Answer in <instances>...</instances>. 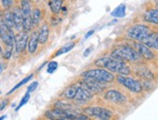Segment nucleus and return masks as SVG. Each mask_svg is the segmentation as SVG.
<instances>
[{"label": "nucleus", "instance_id": "f257e3e1", "mask_svg": "<svg viewBox=\"0 0 158 120\" xmlns=\"http://www.w3.org/2000/svg\"><path fill=\"white\" fill-rule=\"evenodd\" d=\"M94 65L98 68L106 69L111 73H116L118 75L128 76L131 73V69L124 61H120L112 56H104V57L98 58L94 61Z\"/></svg>", "mask_w": 158, "mask_h": 120}, {"label": "nucleus", "instance_id": "f03ea898", "mask_svg": "<svg viewBox=\"0 0 158 120\" xmlns=\"http://www.w3.org/2000/svg\"><path fill=\"white\" fill-rule=\"evenodd\" d=\"M111 56L113 58H115L120 61H128V62H137L141 59L142 56L140 53L136 51L135 48L128 47V46H122L119 48H116L112 52Z\"/></svg>", "mask_w": 158, "mask_h": 120}, {"label": "nucleus", "instance_id": "7ed1b4c3", "mask_svg": "<svg viewBox=\"0 0 158 120\" xmlns=\"http://www.w3.org/2000/svg\"><path fill=\"white\" fill-rule=\"evenodd\" d=\"M81 76L82 77H89L95 81H98L101 82H112L115 80V77L113 73L103 68H96V69H90L86 70L84 73H81Z\"/></svg>", "mask_w": 158, "mask_h": 120}, {"label": "nucleus", "instance_id": "20e7f679", "mask_svg": "<svg viewBox=\"0 0 158 120\" xmlns=\"http://www.w3.org/2000/svg\"><path fill=\"white\" fill-rule=\"evenodd\" d=\"M152 29L146 24H134L131 27H129L127 30V36L132 39L136 40L138 42H142L145 40L148 35L152 33Z\"/></svg>", "mask_w": 158, "mask_h": 120}, {"label": "nucleus", "instance_id": "39448f33", "mask_svg": "<svg viewBox=\"0 0 158 120\" xmlns=\"http://www.w3.org/2000/svg\"><path fill=\"white\" fill-rule=\"evenodd\" d=\"M116 81L122 86H124L128 90L134 93H140L143 91V86L142 83L139 81L134 80L133 77H128L125 75H118L116 77Z\"/></svg>", "mask_w": 158, "mask_h": 120}, {"label": "nucleus", "instance_id": "423d86ee", "mask_svg": "<svg viewBox=\"0 0 158 120\" xmlns=\"http://www.w3.org/2000/svg\"><path fill=\"white\" fill-rule=\"evenodd\" d=\"M20 10L23 13V30L24 31H30L33 28V22H32V8L30 1H26V0H23L20 3Z\"/></svg>", "mask_w": 158, "mask_h": 120}, {"label": "nucleus", "instance_id": "0eeeda50", "mask_svg": "<svg viewBox=\"0 0 158 120\" xmlns=\"http://www.w3.org/2000/svg\"><path fill=\"white\" fill-rule=\"evenodd\" d=\"M84 112L90 117H95L100 120H110L113 116V112L104 108H99V107H90V108H85L84 110Z\"/></svg>", "mask_w": 158, "mask_h": 120}, {"label": "nucleus", "instance_id": "6e6552de", "mask_svg": "<svg viewBox=\"0 0 158 120\" xmlns=\"http://www.w3.org/2000/svg\"><path fill=\"white\" fill-rule=\"evenodd\" d=\"M0 38L2 39L3 43L7 46V48H13L15 45V35L13 30L7 26L2 19H0Z\"/></svg>", "mask_w": 158, "mask_h": 120}, {"label": "nucleus", "instance_id": "1a4fd4ad", "mask_svg": "<svg viewBox=\"0 0 158 120\" xmlns=\"http://www.w3.org/2000/svg\"><path fill=\"white\" fill-rule=\"evenodd\" d=\"M28 39H29L28 33L24 30L19 31L17 35H15V45L14 46H15L16 52L18 53L23 52L25 49L27 43H28Z\"/></svg>", "mask_w": 158, "mask_h": 120}, {"label": "nucleus", "instance_id": "9d476101", "mask_svg": "<svg viewBox=\"0 0 158 120\" xmlns=\"http://www.w3.org/2000/svg\"><path fill=\"white\" fill-rule=\"evenodd\" d=\"M82 85L85 86L92 93H100L106 87L105 82H101L98 81L89 79V77H84L82 79Z\"/></svg>", "mask_w": 158, "mask_h": 120}, {"label": "nucleus", "instance_id": "9b49d317", "mask_svg": "<svg viewBox=\"0 0 158 120\" xmlns=\"http://www.w3.org/2000/svg\"><path fill=\"white\" fill-rule=\"evenodd\" d=\"M93 97V93L91 91H89L85 86L81 85L78 87L76 96H75L74 100L78 103H86L89 100H91Z\"/></svg>", "mask_w": 158, "mask_h": 120}, {"label": "nucleus", "instance_id": "f8f14e48", "mask_svg": "<svg viewBox=\"0 0 158 120\" xmlns=\"http://www.w3.org/2000/svg\"><path fill=\"white\" fill-rule=\"evenodd\" d=\"M105 99L109 102H112L114 104H121L125 102V97L122 93H120L118 90H108L105 93Z\"/></svg>", "mask_w": 158, "mask_h": 120}, {"label": "nucleus", "instance_id": "ddd939ff", "mask_svg": "<svg viewBox=\"0 0 158 120\" xmlns=\"http://www.w3.org/2000/svg\"><path fill=\"white\" fill-rule=\"evenodd\" d=\"M135 48L136 51L140 53V55L142 57H143L145 59L148 60H152L154 58V53L152 52V51L150 49L147 45H145L143 43H141V42H138V43H135Z\"/></svg>", "mask_w": 158, "mask_h": 120}, {"label": "nucleus", "instance_id": "4468645a", "mask_svg": "<svg viewBox=\"0 0 158 120\" xmlns=\"http://www.w3.org/2000/svg\"><path fill=\"white\" fill-rule=\"evenodd\" d=\"M12 15H13V19H14V23H15V28L19 32L23 30V13L20 10L19 7H15L12 11Z\"/></svg>", "mask_w": 158, "mask_h": 120}, {"label": "nucleus", "instance_id": "2eb2a0df", "mask_svg": "<svg viewBox=\"0 0 158 120\" xmlns=\"http://www.w3.org/2000/svg\"><path fill=\"white\" fill-rule=\"evenodd\" d=\"M143 19L148 23H153L158 25V9L152 8L147 10L143 15Z\"/></svg>", "mask_w": 158, "mask_h": 120}, {"label": "nucleus", "instance_id": "dca6fc26", "mask_svg": "<svg viewBox=\"0 0 158 120\" xmlns=\"http://www.w3.org/2000/svg\"><path fill=\"white\" fill-rule=\"evenodd\" d=\"M38 44H39V39H38V32L34 31L32 32L31 36L28 39V43H27V48L30 53L36 52L38 48Z\"/></svg>", "mask_w": 158, "mask_h": 120}, {"label": "nucleus", "instance_id": "f3484780", "mask_svg": "<svg viewBox=\"0 0 158 120\" xmlns=\"http://www.w3.org/2000/svg\"><path fill=\"white\" fill-rule=\"evenodd\" d=\"M142 43H143L145 45H147L149 48H154L158 51V34L152 32L148 36L143 40Z\"/></svg>", "mask_w": 158, "mask_h": 120}, {"label": "nucleus", "instance_id": "a211bd4d", "mask_svg": "<svg viewBox=\"0 0 158 120\" xmlns=\"http://www.w3.org/2000/svg\"><path fill=\"white\" fill-rule=\"evenodd\" d=\"M49 35H50V28L49 25L47 23H44L42 26L40 27V29L38 31V39H39V43L40 44H45L46 42L49 39Z\"/></svg>", "mask_w": 158, "mask_h": 120}, {"label": "nucleus", "instance_id": "6ab92c4d", "mask_svg": "<svg viewBox=\"0 0 158 120\" xmlns=\"http://www.w3.org/2000/svg\"><path fill=\"white\" fill-rule=\"evenodd\" d=\"M2 20L4 22V23L10 28V29L13 30V28H15V23H14L12 11H10V10H5L4 13H3Z\"/></svg>", "mask_w": 158, "mask_h": 120}, {"label": "nucleus", "instance_id": "aec40b11", "mask_svg": "<svg viewBox=\"0 0 158 120\" xmlns=\"http://www.w3.org/2000/svg\"><path fill=\"white\" fill-rule=\"evenodd\" d=\"M62 4H63V0H50L49 2L50 9L54 15H57V14L61 12Z\"/></svg>", "mask_w": 158, "mask_h": 120}, {"label": "nucleus", "instance_id": "412c9836", "mask_svg": "<svg viewBox=\"0 0 158 120\" xmlns=\"http://www.w3.org/2000/svg\"><path fill=\"white\" fill-rule=\"evenodd\" d=\"M78 87H79V85H77V84H72V85H70L69 87H67L63 91L62 96L64 98H66V99H69V100H71V99H74L75 96H76Z\"/></svg>", "mask_w": 158, "mask_h": 120}, {"label": "nucleus", "instance_id": "4be33fe9", "mask_svg": "<svg viewBox=\"0 0 158 120\" xmlns=\"http://www.w3.org/2000/svg\"><path fill=\"white\" fill-rule=\"evenodd\" d=\"M126 13V6L124 4H121L111 13V16L114 18H123Z\"/></svg>", "mask_w": 158, "mask_h": 120}, {"label": "nucleus", "instance_id": "5701e85b", "mask_svg": "<svg viewBox=\"0 0 158 120\" xmlns=\"http://www.w3.org/2000/svg\"><path fill=\"white\" fill-rule=\"evenodd\" d=\"M32 22H33V25H38L39 23L42 19V11H41L39 8H35L34 10H32Z\"/></svg>", "mask_w": 158, "mask_h": 120}, {"label": "nucleus", "instance_id": "b1692460", "mask_svg": "<svg viewBox=\"0 0 158 120\" xmlns=\"http://www.w3.org/2000/svg\"><path fill=\"white\" fill-rule=\"evenodd\" d=\"M32 77H33V75L31 74V75H29V76H27L26 77H24V79L22 81H19L18 84H16V86H14L10 91H9V92L8 93H7V95H10V94H12L13 92H14V91H16L18 88H19V87H22L23 85H24V84L25 83H27V82H28L31 79H32Z\"/></svg>", "mask_w": 158, "mask_h": 120}, {"label": "nucleus", "instance_id": "393cba45", "mask_svg": "<svg viewBox=\"0 0 158 120\" xmlns=\"http://www.w3.org/2000/svg\"><path fill=\"white\" fill-rule=\"evenodd\" d=\"M74 47H75V43H68L67 45L63 46L62 48H60V49L56 53V55H54V56H59L61 54H64V53L69 52Z\"/></svg>", "mask_w": 158, "mask_h": 120}, {"label": "nucleus", "instance_id": "a878e982", "mask_svg": "<svg viewBox=\"0 0 158 120\" xmlns=\"http://www.w3.org/2000/svg\"><path fill=\"white\" fill-rule=\"evenodd\" d=\"M139 75L145 80H153V75L150 73L149 70L142 69L141 71H139Z\"/></svg>", "mask_w": 158, "mask_h": 120}, {"label": "nucleus", "instance_id": "bb28decb", "mask_svg": "<svg viewBox=\"0 0 158 120\" xmlns=\"http://www.w3.org/2000/svg\"><path fill=\"white\" fill-rule=\"evenodd\" d=\"M29 99H30V94L28 93V92H27L23 97V99H22V100H20V102H19V106H18V107L16 108V110L18 111L20 108H22V107H23V106L27 103V102H28L29 101Z\"/></svg>", "mask_w": 158, "mask_h": 120}, {"label": "nucleus", "instance_id": "cd10ccee", "mask_svg": "<svg viewBox=\"0 0 158 120\" xmlns=\"http://www.w3.org/2000/svg\"><path fill=\"white\" fill-rule=\"evenodd\" d=\"M58 67V64H57V62L56 61H52L49 63V65H48V70H47V72L49 73V74H52L56 72V70L57 69Z\"/></svg>", "mask_w": 158, "mask_h": 120}, {"label": "nucleus", "instance_id": "c85d7f7f", "mask_svg": "<svg viewBox=\"0 0 158 120\" xmlns=\"http://www.w3.org/2000/svg\"><path fill=\"white\" fill-rule=\"evenodd\" d=\"M1 1V4L3 6V8L5 10H9L11 7L13 6V0H0Z\"/></svg>", "mask_w": 158, "mask_h": 120}, {"label": "nucleus", "instance_id": "c756f323", "mask_svg": "<svg viewBox=\"0 0 158 120\" xmlns=\"http://www.w3.org/2000/svg\"><path fill=\"white\" fill-rule=\"evenodd\" d=\"M37 86H38V81H33L32 83L29 84V86L27 87V92L30 93V92H33V91H35Z\"/></svg>", "mask_w": 158, "mask_h": 120}, {"label": "nucleus", "instance_id": "7c9ffc66", "mask_svg": "<svg viewBox=\"0 0 158 120\" xmlns=\"http://www.w3.org/2000/svg\"><path fill=\"white\" fill-rule=\"evenodd\" d=\"M12 49L13 48H7V51L5 52V53L3 55V57L5 59H9L11 57V55H12Z\"/></svg>", "mask_w": 158, "mask_h": 120}, {"label": "nucleus", "instance_id": "2f4dec72", "mask_svg": "<svg viewBox=\"0 0 158 120\" xmlns=\"http://www.w3.org/2000/svg\"><path fill=\"white\" fill-rule=\"evenodd\" d=\"M51 22H52V24L53 26H56V25H57L59 23V19L56 18V17H52V19H51Z\"/></svg>", "mask_w": 158, "mask_h": 120}, {"label": "nucleus", "instance_id": "473e14b6", "mask_svg": "<svg viewBox=\"0 0 158 120\" xmlns=\"http://www.w3.org/2000/svg\"><path fill=\"white\" fill-rule=\"evenodd\" d=\"M91 52H92V48H86L85 51L84 52V55L86 57V56H88V54L90 53Z\"/></svg>", "mask_w": 158, "mask_h": 120}, {"label": "nucleus", "instance_id": "72a5a7b5", "mask_svg": "<svg viewBox=\"0 0 158 120\" xmlns=\"http://www.w3.org/2000/svg\"><path fill=\"white\" fill-rule=\"evenodd\" d=\"M93 33H94V30H90V31H88L86 34H85V39H88L89 37L91 36V35H93Z\"/></svg>", "mask_w": 158, "mask_h": 120}, {"label": "nucleus", "instance_id": "f704fd0d", "mask_svg": "<svg viewBox=\"0 0 158 120\" xmlns=\"http://www.w3.org/2000/svg\"><path fill=\"white\" fill-rule=\"evenodd\" d=\"M6 104H7V100H5V101L3 102V104H2L1 106H0V110H3V109H4V107L6 106Z\"/></svg>", "mask_w": 158, "mask_h": 120}, {"label": "nucleus", "instance_id": "c9c22d12", "mask_svg": "<svg viewBox=\"0 0 158 120\" xmlns=\"http://www.w3.org/2000/svg\"><path fill=\"white\" fill-rule=\"evenodd\" d=\"M5 117H6V115H3V116H1V117H0V120H4V119H5Z\"/></svg>", "mask_w": 158, "mask_h": 120}, {"label": "nucleus", "instance_id": "e433bc0d", "mask_svg": "<svg viewBox=\"0 0 158 120\" xmlns=\"http://www.w3.org/2000/svg\"><path fill=\"white\" fill-rule=\"evenodd\" d=\"M2 52V48H1V46H0V52Z\"/></svg>", "mask_w": 158, "mask_h": 120}, {"label": "nucleus", "instance_id": "4c0bfd02", "mask_svg": "<svg viewBox=\"0 0 158 120\" xmlns=\"http://www.w3.org/2000/svg\"><path fill=\"white\" fill-rule=\"evenodd\" d=\"M0 72H1V65H0Z\"/></svg>", "mask_w": 158, "mask_h": 120}, {"label": "nucleus", "instance_id": "58836bf2", "mask_svg": "<svg viewBox=\"0 0 158 120\" xmlns=\"http://www.w3.org/2000/svg\"><path fill=\"white\" fill-rule=\"evenodd\" d=\"M26 1H31V0H26Z\"/></svg>", "mask_w": 158, "mask_h": 120}, {"label": "nucleus", "instance_id": "ea45409f", "mask_svg": "<svg viewBox=\"0 0 158 120\" xmlns=\"http://www.w3.org/2000/svg\"><path fill=\"white\" fill-rule=\"evenodd\" d=\"M0 94H1V92H0Z\"/></svg>", "mask_w": 158, "mask_h": 120}]
</instances>
